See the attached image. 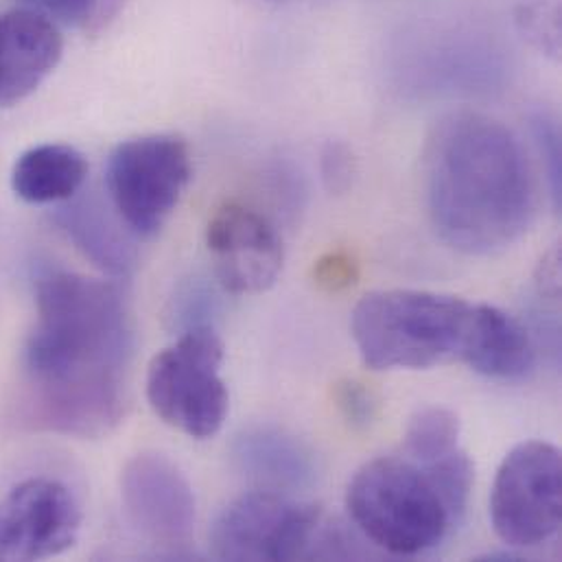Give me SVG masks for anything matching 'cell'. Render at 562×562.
<instances>
[{"label":"cell","instance_id":"1","mask_svg":"<svg viewBox=\"0 0 562 562\" xmlns=\"http://www.w3.org/2000/svg\"><path fill=\"white\" fill-rule=\"evenodd\" d=\"M35 328L22 352L20 423L70 438L112 434L127 405L134 333L116 284L46 270L35 281Z\"/></svg>","mask_w":562,"mask_h":562},{"label":"cell","instance_id":"2","mask_svg":"<svg viewBox=\"0 0 562 562\" xmlns=\"http://www.w3.org/2000/svg\"><path fill=\"white\" fill-rule=\"evenodd\" d=\"M425 193L440 239L473 257L515 246L539 211V184L521 140L480 112H456L436 125L425 151Z\"/></svg>","mask_w":562,"mask_h":562},{"label":"cell","instance_id":"3","mask_svg":"<svg viewBox=\"0 0 562 562\" xmlns=\"http://www.w3.org/2000/svg\"><path fill=\"white\" fill-rule=\"evenodd\" d=\"M473 304L431 291L390 289L361 297L352 339L372 370H427L462 357Z\"/></svg>","mask_w":562,"mask_h":562},{"label":"cell","instance_id":"4","mask_svg":"<svg viewBox=\"0 0 562 562\" xmlns=\"http://www.w3.org/2000/svg\"><path fill=\"white\" fill-rule=\"evenodd\" d=\"M346 508L359 532L394 557L431 552L458 526L431 475L405 456L363 464L346 488Z\"/></svg>","mask_w":562,"mask_h":562},{"label":"cell","instance_id":"5","mask_svg":"<svg viewBox=\"0 0 562 562\" xmlns=\"http://www.w3.org/2000/svg\"><path fill=\"white\" fill-rule=\"evenodd\" d=\"M222 366L224 344L213 326L184 328L147 370V401L156 416L189 438L217 436L231 405Z\"/></svg>","mask_w":562,"mask_h":562},{"label":"cell","instance_id":"6","mask_svg":"<svg viewBox=\"0 0 562 562\" xmlns=\"http://www.w3.org/2000/svg\"><path fill=\"white\" fill-rule=\"evenodd\" d=\"M193 162L189 145L176 134H147L114 147L105 167V189L127 233L156 237L176 213Z\"/></svg>","mask_w":562,"mask_h":562},{"label":"cell","instance_id":"7","mask_svg":"<svg viewBox=\"0 0 562 562\" xmlns=\"http://www.w3.org/2000/svg\"><path fill=\"white\" fill-rule=\"evenodd\" d=\"M491 519L510 548H537L562 526V456L543 440L517 445L502 462L493 493Z\"/></svg>","mask_w":562,"mask_h":562},{"label":"cell","instance_id":"8","mask_svg":"<svg viewBox=\"0 0 562 562\" xmlns=\"http://www.w3.org/2000/svg\"><path fill=\"white\" fill-rule=\"evenodd\" d=\"M319 510L279 491H252L235 499L211 530V552L220 561L306 559Z\"/></svg>","mask_w":562,"mask_h":562},{"label":"cell","instance_id":"9","mask_svg":"<svg viewBox=\"0 0 562 562\" xmlns=\"http://www.w3.org/2000/svg\"><path fill=\"white\" fill-rule=\"evenodd\" d=\"M132 528L167 557H187L195 532V495L184 473L160 453L134 456L121 475Z\"/></svg>","mask_w":562,"mask_h":562},{"label":"cell","instance_id":"10","mask_svg":"<svg viewBox=\"0 0 562 562\" xmlns=\"http://www.w3.org/2000/svg\"><path fill=\"white\" fill-rule=\"evenodd\" d=\"M81 510L72 493L46 477L13 486L0 502V561H42L70 550Z\"/></svg>","mask_w":562,"mask_h":562},{"label":"cell","instance_id":"11","mask_svg":"<svg viewBox=\"0 0 562 562\" xmlns=\"http://www.w3.org/2000/svg\"><path fill=\"white\" fill-rule=\"evenodd\" d=\"M206 246L217 279L231 293H261L281 277L284 252L279 231L244 204L228 202L213 213Z\"/></svg>","mask_w":562,"mask_h":562},{"label":"cell","instance_id":"12","mask_svg":"<svg viewBox=\"0 0 562 562\" xmlns=\"http://www.w3.org/2000/svg\"><path fill=\"white\" fill-rule=\"evenodd\" d=\"M64 55L59 24L18 7L0 13V105L11 108L31 97Z\"/></svg>","mask_w":562,"mask_h":562},{"label":"cell","instance_id":"13","mask_svg":"<svg viewBox=\"0 0 562 562\" xmlns=\"http://www.w3.org/2000/svg\"><path fill=\"white\" fill-rule=\"evenodd\" d=\"M460 361L493 381H524L537 366V346L530 330L510 313L473 304Z\"/></svg>","mask_w":562,"mask_h":562},{"label":"cell","instance_id":"14","mask_svg":"<svg viewBox=\"0 0 562 562\" xmlns=\"http://www.w3.org/2000/svg\"><path fill=\"white\" fill-rule=\"evenodd\" d=\"M233 456L239 471L266 491L291 493L315 482L317 467L311 449L274 427H255L241 434Z\"/></svg>","mask_w":562,"mask_h":562},{"label":"cell","instance_id":"15","mask_svg":"<svg viewBox=\"0 0 562 562\" xmlns=\"http://www.w3.org/2000/svg\"><path fill=\"white\" fill-rule=\"evenodd\" d=\"M88 162L70 145H37L20 154L11 171V189L26 204H64L86 184Z\"/></svg>","mask_w":562,"mask_h":562},{"label":"cell","instance_id":"16","mask_svg":"<svg viewBox=\"0 0 562 562\" xmlns=\"http://www.w3.org/2000/svg\"><path fill=\"white\" fill-rule=\"evenodd\" d=\"M55 224L99 270L119 279L132 272L134 250L94 198L77 193L57 209Z\"/></svg>","mask_w":562,"mask_h":562},{"label":"cell","instance_id":"17","mask_svg":"<svg viewBox=\"0 0 562 562\" xmlns=\"http://www.w3.org/2000/svg\"><path fill=\"white\" fill-rule=\"evenodd\" d=\"M460 449V420L447 407L416 412L405 431L403 456L425 464Z\"/></svg>","mask_w":562,"mask_h":562},{"label":"cell","instance_id":"18","mask_svg":"<svg viewBox=\"0 0 562 562\" xmlns=\"http://www.w3.org/2000/svg\"><path fill=\"white\" fill-rule=\"evenodd\" d=\"M519 33L541 53H561V7L559 0H521L517 7Z\"/></svg>","mask_w":562,"mask_h":562},{"label":"cell","instance_id":"19","mask_svg":"<svg viewBox=\"0 0 562 562\" xmlns=\"http://www.w3.org/2000/svg\"><path fill=\"white\" fill-rule=\"evenodd\" d=\"M530 125H532V136H535L537 151L543 160L550 195L554 200V206L559 209L562 191L561 130L557 125V119H552L546 112L535 114Z\"/></svg>","mask_w":562,"mask_h":562},{"label":"cell","instance_id":"20","mask_svg":"<svg viewBox=\"0 0 562 562\" xmlns=\"http://www.w3.org/2000/svg\"><path fill=\"white\" fill-rule=\"evenodd\" d=\"M319 171H322V180H324V187L328 193H335V195L346 193L352 187V180L357 173L352 151L344 143L330 140L322 149Z\"/></svg>","mask_w":562,"mask_h":562},{"label":"cell","instance_id":"21","mask_svg":"<svg viewBox=\"0 0 562 562\" xmlns=\"http://www.w3.org/2000/svg\"><path fill=\"white\" fill-rule=\"evenodd\" d=\"M337 407L352 427H368L376 414V398L361 383L348 381L335 394Z\"/></svg>","mask_w":562,"mask_h":562},{"label":"cell","instance_id":"22","mask_svg":"<svg viewBox=\"0 0 562 562\" xmlns=\"http://www.w3.org/2000/svg\"><path fill=\"white\" fill-rule=\"evenodd\" d=\"M18 2L20 7L33 9L50 18L55 24H66V26L83 24L99 4V0H18Z\"/></svg>","mask_w":562,"mask_h":562},{"label":"cell","instance_id":"23","mask_svg":"<svg viewBox=\"0 0 562 562\" xmlns=\"http://www.w3.org/2000/svg\"><path fill=\"white\" fill-rule=\"evenodd\" d=\"M315 277L322 284H326L330 289H339V286H346L348 282H352L355 270H352V263L346 257L333 255V257L319 261Z\"/></svg>","mask_w":562,"mask_h":562}]
</instances>
